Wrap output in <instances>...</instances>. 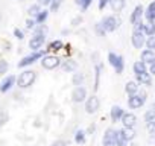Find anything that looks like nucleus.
<instances>
[{"label": "nucleus", "instance_id": "nucleus-26", "mask_svg": "<svg viewBox=\"0 0 155 146\" xmlns=\"http://www.w3.org/2000/svg\"><path fill=\"white\" fill-rule=\"evenodd\" d=\"M62 41L61 40H55V41H52L50 44H49V47H47V50H50V52H58V50H61L62 49Z\"/></svg>", "mask_w": 155, "mask_h": 146}, {"label": "nucleus", "instance_id": "nucleus-46", "mask_svg": "<svg viewBox=\"0 0 155 146\" xmlns=\"http://www.w3.org/2000/svg\"><path fill=\"white\" fill-rule=\"evenodd\" d=\"M74 2H76V5H81V3H82V0H74Z\"/></svg>", "mask_w": 155, "mask_h": 146}, {"label": "nucleus", "instance_id": "nucleus-38", "mask_svg": "<svg viewBox=\"0 0 155 146\" xmlns=\"http://www.w3.org/2000/svg\"><path fill=\"white\" fill-rule=\"evenodd\" d=\"M99 75H101V65L96 67V84H94V90H97V87H99Z\"/></svg>", "mask_w": 155, "mask_h": 146}, {"label": "nucleus", "instance_id": "nucleus-19", "mask_svg": "<svg viewBox=\"0 0 155 146\" xmlns=\"http://www.w3.org/2000/svg\"><path fill=\"white\" fill-rule=\"evenodd\" d=\"M61 67H62V70H64V71L71 73V71H74V70L78 68V62H76V61H73V59H68V61H64Z\"/></svg>", "mask_w": 155, "mask_h": 146}, {"label": "nucleus", "instance_id": "nucleus-4", "mask_svg": "<svg viewBox=\"0 0 155 146\" xmlns=\"http://www.w3.org/2000/svg\"><path fill=\"white\" fill-rule=\"evenodd\" d=\"M117 134L119 131L113 129V128H108L104 134V138H102V146H116L117 143Z\"/></svg>", "mask_w": 155, "mask_h": 146}, {"label": "nucleus", "instance_id": "nucleus-15", "mask_svg": "<svg viewBox=\"0 0 155 146\" xmlns=\"http://www.w3.org/2000/svg\"><path fill=\"white\" fill-rule=\"evenodd\" d=\"M140 58H141V61H143L144 64H152V62L155 61V52H153V50L146 49V50H143V52H141Z\"/></svg>", "mask_w": 155, "mask_h": 146}, {"label": "nucleus", "instance_id": "nucleus-35", "mask_svg": "<svg viewBox=\"0 0 155 146\" xmlns=\"http://www.w3.org/2000/svg\"><path fill=\"white\" fill-rule=\"evenodd\" d=\"M35 25H37V22H35L34 18H28V20H26V29H35V28H37Z\"/></svg>", "mask_w": 155, "mask_h": 146}, {"label": "nucleus", "instance_id": "nucleus-14", "mask_svg": "<svg viewBox=\"0 0 155 146\" xmlns=\"http://www.w3.org/2000/svg\"><path fill=\"white\" fill-rule=\"evenodd\" d=\"M123 114H125V111H123V108H120L119 105H114V107L111 108V113H110L113 122H119V120H122Z\"/></svg>", "mask_w": 155, "mask_h": 146}, {"label": "nucleus", "instance_id": "nucleus-18", "mask_svg": "<svg viewBox=\"0 0 155 146\" xmlns=\"http://www.w3.org/2000/svg\"><path fill=\"white\" fill-rule=\"evenodd\" d=\"M141 14H143V6H141V5L135 6V9H134L132 14H131V23L134 25V23L140 22V20H141Z\"/></svg>", "mask_w": 155, "mask_h": 146}, {"label": "nucleus", "instance_id": "nucleus-22", "mask_svg": "<svg viewBox=\"0 0 155 146\" xmlns=\"http://www.w3.org/2000/svg\"><path fill=\"white\" fill-rule=\"evenodd\" d=\"M144 15H146L147 22H155V2L149 3V6H147V9H146Z\"/></svg>", "mask_w": 155, "mask_h": 146}, {"label": "nucleus", "instance_id": "nucleus-41", "mask_svg": "<svg viewBox=\"0 0 155 146\" xmlns=\"http://www.w3.org/2000/svg\"><path fill=\"white\" fill-rule=\"evenodd\" d=\"M52 146H67V141L65 140H56V141H53Z\"/></svg>", "mask_w": 155, "mask_h": 146}, {"label": "nucleus", "instance_id": "nucleus-20", "mask_svg": "<svg viewBox=\"0 0 155 146\" xmlns=\"http://www.w3.org/2000/svg\"><path fill=\"white\" fill-rule=\"evenodd\" d=\"M119 132H120V135H122L126 141H129V140H132V138L135 137V131H134L132 128H122Z\"/></svg>", "mask_w": 155, "mask_h": 146}, {"label": "nucleus", "instance_id": "nucleus-24", "mask_svg": "<svg viewBox=\"0 0 155 146\" xmlns=\"http://www.w3.org/2000/svg\"><path fill=\"white\" fill-rule=\"evenodd\" d=\"M111 9L114 12H120L125 8V0H111Z\"/></svg>", "mask_w": 155, "mask_h": 146}, {"label": "nucleus", "instance_id": "nucleus-44", "mask_svg": "<svg viewBox=\"0 0 155 146\" xmlns=\"http://www.w3.org/2000/svg\"><path fill=\"white\" fill-rule=\"evenodd\" d=\"M52 2H53V0H40V6H41V5L47 6V5H50Z\"/></svg>", "mask_w": 155, "mask_h": 146}, {"label": "nucleus", "instance_id": "nucleus-13", "mask_svg": "<svg viewBox=\"0 0 155 146\" xmlns=\"http://www.w3.org/2000/svg\"><path fill=\"white\" fill-rule=\"evenodd\" d=\"M143 104H144V99L140 98L138 95H132V96H129V99H128V107L132 108V110H137V108L143 107Z\"/></svg>", "mask_w": 155, "mask_h": 146}, {"label": "nucleus", "instance_id": "nucleus-42", "mask_svg": "<svg viewBox=\"0 0 155 146\" xmlns=\"http://www.w3.org/2000/svg\"><path fill=\"white\" fill-rule=\"evenodd\" d=\"M107 3H111V0H101L99 2V9H104L107 6Z\"/></svg>", "mask_w": 155, "mask_h": 146}, {"label": "nucleus", "instance_id": "nucleus-3", "mask_svg": "<svg viewBox=\"0 0 155 146\" xmlns=\"http://www.w3.org/2000/svg\"><path fill=\"white\" fill-rule=\"evenodd\" d=\"M44 56V50H38V52H34V53H31V55H28V56H25L21 61H18V68H21V67H28V65H31V64H34L35 61H38V59H41Z\"/></svg>", "mask_w": 155, "mask_h": 146}, {"label": "nucleus", "instance_id": "nucleus-37", "mask_svg": "<svg viewBox=\"0 0 155 146\" xmlns=\"http://www.w3.org/2000/svg\"><path fill=\"white\" fill-rule=\"evenodd\" d=\"M14 35H15V38H18V40H23V38H25L23 31H20L18 28H15V29H14Z\"/></svg>", "mask_w": 155, "mask_h": 146}, {"label": "nucleus", "instance_id": "nucleus-1", "mask_svg": "<svg viewBox=\"0 0 155 146\" xmlns=\"http://www.w3.org/2000/svg\"><path fill=\"white\" fill-rule=\"evenodd\" d=\"M35 79H37V73L34 70H25V71L20 73L18 78H17V85L20 88H28V87H31L35 82Z\"/></svg>", "mask_w": 155, "mask_h": 146}, {"label": "nucleus", "instance_id": "nucleus-16", "mask_svg": "<svg viewBox=\"0 0 155 146\" xmlns=\"http://www.w3.org/2000/svg\"><path fill=\"white\" fill-rule=\"evenodd\" d=\"M137 76V82H140V84H143V85H146V87H149L150 84H152V78H150V73H141V75H135Z\"/></svg>", "mask_w": 155, "mask_h": 146}, {"label": "nucleus", "instance_id": "nucleus-36", "mask_svg": "<svg viewBox=\"0 0 155 146\" xmlns=\"http://www.w3.org/2000/svg\"><path fill=\"white\" fill-rule=\"evenodd\" d=\"M126 144H128V141H126V140L120 135V132H119V134H117V143H116V146H126Z\"/></svg>", "mask_w": 155, "mask_h": 146}, {"label": "nucleus", "instance_id": "nucleus-6", "mask_svg": "<svg viewBox=\"0 0 155 146\" xmlns=\"http://www.w3.org/2000/svg\"><path fill=\"white\" fill-rule=\"evenodd\" d=\"M102 26H104L105 32H114V31L120 26V20H119L117 17H114V15H110V17L104 18Z\"/></svg>", "mask_w": 155, "mask_h": 146}, {"label": "nucleus", "instance_id": "nucleus-27", "mask_svg": "<svg viewBox=\"0 0 155 146\" xmlns=\"http://www.w3.org/2000/svg\"><path fill=\"white\" fill-rule=\"evenodd\" d=\"M47 32H49V28L46 26V25H38L35 29H34V35H47Z\"/></svg>", "mask_w": 155, "mask_h": 146}, {"label": "nucleus", "instance_id": "nucleus-21", "mask_svg": "<svg viewBox=\"0 0 155 146\" xmlns=\"http://www.w3.org/2000/svg\"><path fill=\"white\" fill-rule=\"evenodd\" d=\"M143 34L147 37H153L155 35V23L153 22H147L143 25Z\"/></svg>", "mask_w": 155, "mask_h": 146}, {"label": "nucleus", "instance_id": "nucleus-25", "mask_svg": "<svg viewBox=\"0 0 155 146\" xmlns=\"http://www.w3.org/2000/svg\"><path fill=\"white\" fill-rule=\"evenodd\" d=\"M28 12H29V15L35 20L37 18V15L41 12V6H40V3H35V5H32L29 9H28Z\"/></svg>", "mask_w": 155, "mask_h": 146}, {"label": "nucleus", "instance_id": "nucleus-10", "mask_svg": "<svg viewBox=\"0 0 155 146\" xmlns=\"http://www.w3.org/2000/svg\"><path fill=\"white\" fill-rule=\"evenodd\" d=\"M131 41H132V46H134L135 49H141V47L146 44L144 34H143V32H138V31H134V32H132V37H131Z\"/></svg>", "mask_w": 155, "mask_h": 146}, {"label": "nucleus", "instance_id": "nucleus-28", "mask_svg": "<svg viewBox=\"0 0 155 146\" xmlns=\"http://www.w3.org/2000/svg\"><path fill=\"white\" fill-rule=\"evenodd\" d=\"M74 141H76V143H84V141H85V131L78 129L76 134H74Z\"/></svg>", "mask_w": 155, "mask_h": 146}, {"label": "nucleus", "instance_id": "nucleus-7", "mask_svg": "<svg viewBox=\"0 0 155 146\" xmlns=\"http://www.w3.org/2000/svg\"><path fill=\"white\" fill-rule=\"evenodd\" d=\"M99 107H101V102H99V98L97 96H91L85 102V111L88 114H94L99 110Z\"/></svg>", "mask_w": 155, "mask_h": 146}, {"label": "nucleus", "instance_id": "nucleus-30", "mask_svg": "<svg viewBox=\"0 0 155 146\" xmlns=\"http://www.w3.org/2000/svg\"><path fill=\"white\" fill-rule=\"evenodd\" d=\"M82 81H84V75H82V73H74V75H73V84L76 87H81Z\"/></svg>", "mask_w": 155, "mask_h": 146}, {"label": "nucleus", "instance_id": "nucleus-23", "mask_svg": "<svg viewBox=\"0 0 155 146\" xmlns=\"http://www.w3.org/2000/svg\"><path fill=\"white\" fill-rule=\"evenodd\" d=\"M132 68H134V73H135V75H141V73H146V64H144L143 61L134 62Z\"/></svg>", "mask_w": 155, "mask_h": 146}, {"label": "nucleus", "instance_id": "nucleus-32", "mask_svg": "<svg viewBox=\"0 0 155 146\" xmlns=\"http://www.w3.org/2000/svg\"><path fill=\"white\" fill-rule=\"evenodd\" d=\"M146 46H147V49H149V50H153V52H155V35L147 38V41H146Z\"/></svg>", "mask_w": 155, "mask_h": 146}, {"label": "nucleus", "instance_id": "nucleus-40", "mask_svg": "<svg viewBox=\"0 0 155 146\" xmlns=\"http://www.w3.org/2000/svg\"><path fill=\"white\" fill-rule=\"evenodd\" d=\"M96 31H97L99 35H105V29H104L102 23H97V25H96Z\"/></svg>", "mask_w": 155, "mask_h": 146}, {"label": "nucleus", "instance_id": "nucleus-9", "mask_svg": "<svg viewBox=\"0 0 155 146\" xmlns=\"http://www.w3.org/2000/svg\"><path fill=\"white\" fill-rule=\"evenodd\" d=\"M87 98V90L81 85V87H76L71 93V101L76 102V104H79V102H84Z\"/></svg>", "mask_w": 155, "mask_h": 146}, {"label": "nucleus", "instance_id": "nucleus-45", "mask_svg": "<svg viewBox=\"0 0 155 146\" xmlns=\"http://www.w3.org/2000/svg\"><path fill=\"white\" fill-rule=\"evenodd\" d=\"M79 22H82V18H81V17H76V18H74L71 23H73V25H76V23H79Z\"/></svg>", "mask_w": 155, "mask_h": 146}, {"label": "nucleus", "instance_id": "nucleus-34", "mask_svg": "<svg viewBox=\"0 0 155 146\" xmlns=\"http://www.w3.org/2000/svg\"><path fill=\"white\" fill-rule=\"evenodd\" d=\"M6 122H8V114L5 111H0V128H2Z\"/></svg>", "mask_w": 155, "mask_h": 146}, {"label": "nucleus", "instance_id": "nucleus-12", "mask_svg": "<svg viewBox=\"0 0 155 146\" xmlns=\"http://www.w3.org/2000/svg\"><path fill=\"white\" fill-rule=\"evenodd\" d=\"M122 123H123V128H134L135 123H137L135 114H132V113H125L123 117H122Z\"/></svg>", "mask_w": 155, "mask_h": 146}, {"label": "nucleus", "instance_id": "nucleus-8", "mask_svg": "<svg viewBox=\"0 0 155 146\" xmlns=\"http://www.w3.org/2000/svg\"><path fill=\"white\" fill-rule=\"evenodd\" d=\"M17 82V78L14 76V75H9V76H6L2 82H0V93H8L11 88H12V85Z\"/></svg>", "mask_w": 155, "mask_h": 146}, {"label": "nucleus", "instance_id": "nucleus-2", "mask_svg": "<svg viewBox=\"0 0 155 146\" xmlns=\"http://www.w3.org/2000/svg\"><path fill=\"white\" fill-rule=\"evenodd\" d=\"M108 61H110V64L114 67V70H116V73H120L123 71V68H125V61H123V56H120V55H116L114 52H110L108 53Z\"/></svg>", "mask_w": 155, "mask_h": 146}, {"label": "nucleus", "instance_id": "nucleus-31", "mask_svg": "<svg viewBox=\"0 0 155 146\" xmlns=\"http://www.w3.org/2000/svg\"><path fill=\"white\" fill-rule=\"evenodd\" d=\"M8 67H9L8 61L3 59V58H0V75H5V73L8 71Z\"/></svg>", "mask_w": 155, "mask_h": 146}, {"label": "nucleus", "instance_id": "nucleus-33", "mask_svg": "<svg viewBox=\"0 0 155 146\" xmlns=\"http://www.w3.org/2000/svg\"><path fill=\"white\" fill-rule=\"evenodd\" d=\"M147 132L149 134H152V135H155V119L153 120H150V122H147Z\"/></svg>", "mask_w": 155, "mask_h": 146}, {"label": "nucleus", "instance_id": "nucleus-39", "mask_svg": "<svg viewBox=\"0 0 155 146\" xmlns=\"http://www.w3.org/2000/svg\"><path fill=\"white\" fill-rule=\"evenodd\" d=\"M91 2L93 0H82V3H81V8L85 11V9H88V6L91 5Z\"/></svg>", "mask_w": 155, "mask_h": 146}, {"label": "nucleus", "instance_id": "nucleus-17", "mask_svg": "<svg viewBox=\"0 0 155 146\" xmlns=\"http://www.w3.org/2000/svg\"><path fill=\"white\" fill-rule=\"evenodd\" d=\"M125 91H126L129 96L137 95V93H138V82H135V81H129V82H126V85H125Z\"/></svg>", "mask_w": 155, "mask_h": 146}, {"label": "nucleus", "instance_id": "nucleus-29", "mask_svg": "<svg viewBox=\"0 0 155 146\" xmlns=\"http://www.w3.org/2000/svg\"><path fill=\"white\" fill-rule=\"evenodd\" d=\"M47 15H49V11H41L38 15H37V18H35V22L38 23V25H43L44 22H46V18H47Z\"/></svg>", "mask_w": 155, "mask_h": 146}, {"label": "nucleus", "instance_id": "nucleus-5", "mask_svg": "<svg viewBox=\"0 0 155 146\" xmlns=\"http://www.w3.org/2000/svg\"><path fill=\"white\" fill-rule=\"evenodd\" d=\"M41 65L46 70H53L59 65V58L55 56V55H44L41 58Z\"/></svg>", "mask_w": 155, "mask_h": 146}, {"label": "nucleus", "instance_id": "nucleus-11", "mask_svg": "<svg viewBox=\"0 0 155 146\" xmlns=\"http://www.w3.org/2000/svg\"><path fill=\"white\" fill-rule=\"evenodd\" d=\"M44 41H46V37H44V35H34V37L31 38V41H29V47H31L34 52H38V49L44 44Z\"/></svg>", "mask_w": 155, "mask_h": 146}, {"label": "nucleus", "instance_id": "nucleus-43", "mask_svg": "<svg viewBox=\"0 0 155 146\" xmlns=\"http://www.w3.org/2000/svg\"><path fill=\"white\" fill-rule=\"evenodd\" d=\"M149 73L150 75H155V61L152 64H149Z\"/></svg>", "mask_w": 155, "mask_h": 146}]
</instances>
